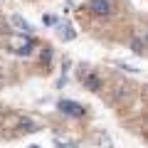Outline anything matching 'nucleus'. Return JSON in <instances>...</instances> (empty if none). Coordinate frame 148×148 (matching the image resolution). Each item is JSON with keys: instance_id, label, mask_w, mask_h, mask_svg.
<instances>
[{"instance_id": "1a4fd4ad", "label": "nucleus", "mask_w": 148, "mask_h": 148, "mask_svg": "<svg viewBox=\"0 0 148 148\" xmlns=\"http://www.w3.org/2000/svg\"><path fill=\"white\" fill-rule=\"evenodd\" d=\"M131 49H133L136 54H141V52H143V42L138 40V37H136V40H131Z\"/></svg>"}, {"instance_id": "7ed1b4c3", "label": "nucleus", "mask_w": 148, "mask_h": 148, "mask_svg": "<svg viewBox=\"0 0 148 148\" xmlns=\"http://www.w3.org/2000/svg\"><path fill=\"white\" fill-rule=\"evenodd\" d=\"M79 77H82V82H84V86L89 91H99L101 89V79L96 77V74H91V72H79Z\"/></svg>"}, {"instance_id": "f8f14e48", "label": "nucleus", "mask_w": 148, "mask_h": 148, "mask_svg": "<svg viewBox=\"0 0 148 148\" xmlns=\"http://www.w3.org/2000/svg\"><path fill=\"white\" fill-rule=\"evenodd\" d=\"M45 25H57V17H52V15H45Z\"/></svg>"}, {"instance_id": "9b49d317", "label": "nucleus", "mask_w": 148, "mask_h": 148, "mask_svg": "<svg viewBox=\"0 0 148 148\" xmlns=\"http://www.w3.org/2000/svg\"><path fill=\"white\" fill-rule=\"evenodd\" d=\"M49 59H52V52H49V47H45V52H42V62L47 64Z\"/></svg>"}, {"instance_id": "39448f33", "label": "nucleus", "mask_w": 148, "mask_h": 148, "mask_svg": "<svg viewBox=\"0 0 148 148\" xmlns=\"http://www.w3.org/2000/svg\"><path fill=\"white\" fill-rule=\"evenodd\" d=\"M10 22H12V27H17V30H20V35H30V32H32V25H30L27 20H22L20 15H12Z\"/></svg>"}, {"instance_id": "9d476101", "label": "nucleus", "mask_w": 148, "mask_h": 148, "mask_svg": "<svg viewBox=\"0 0 148 148\" xmlns=\"http://www.w3.org/2000/svg\"><path fill=\"white\" fill-rule=\"evenodd\" d=\"M116 67L126 69V72H138V67H131V64H126V62H116Z\"/></svg>"}, {"instance_id": "20e7f679", "label": "nucleus", "mask_w": 148, "mask_h": 148, "mask_svg": "<svg viewBox=\"0 0 148 148\" xmlns=\"http://www.w3.org/2000/svg\"><path fill=\"white\" fill-rule=\"evenodd\" d=\"M89 8H91L94 15H109L111 12V0H91Z\"/></svg>"}, {"instance_id": "0eeeda50", "label": "nucleus", "mask_w": 148, "mask_h": 148, "mask_svg": "<svg viewBox=\"0 0 148 148\" xmlns=\"http://www.w3.org/2000/svg\"><path fill=\"white\" fill-rule=\"evenodd\" d=\"M96 143H99L101 148H116V146H114V141L109 138V133H106V131H99V133H96Z\"/></svg>"}, {"instance_id": "4468645a", "label": "nucleus", "mask_w": 148, "mask_h": 148, "mask_svg": "<svg viewBox=\"0 0 148 148\" xmlns=\"http://www.w3.org/2000/svg\"><path fill=\"white\" fill-rule=\"evenodd\" d=\"M30 148H40V146H30Z\"/></svg>"}, {"instance_id": "f257e3e1", "label": "nucleus", "mask_w": 148, "mask_h": 148, "mask_svg": "<svg viewBox=\"0 0 148 148\" xmlns=\"http://www.w3.org/2000/svg\"><path fill=\"white\" fill-rule=\"evenodd\" d=\"M10 47L17 54H30L32 47H35V42L30 40V35H12L10 37Z\"/></svg>"}, {"instance_id": "ddd939ff", "label": "nucleus", "mask_w": 148, "mask_h": 148, "mask_svg": "<svg viewBox=\"0 0 148 148\" xmlns=\"http://www.w3.org/2000/svg\"><path fill=\"white\" fill-rule=\"evenodd\" d=\"M57 148H77L74 143H57Z\"/></svg>"}, {"instance_id": "423d86ee", "label": "nucleus", "mask_w": 148, "mask_h": 148, "mask_svg": "<svg viewBox=\"0 0 148 148\" xmlns=\"http://www.w3.org/2000/svg\"><path fill=\"white\" fill-rule=\"evenodd\" d=\"M59 37H62L64 42H69V40H74V37H77V32H74L72 25H59Z\"/></svg>"}, {"instance_id": "6e6552de", "label": "nucleus", "mask_w": 148, "mask_h": 148, "mask_svg": "<svg viewBox=\"0 0 148 148\" xmlns=\"http://www.w3.org/2000/svg\"><path fill=\"white\" fill-rule=\"evenodd\" d=\"M20 128L22 131H37V123L32 119H20Z\"/></svg>"}, {"instance_id": "f03ea898", "label": "nucleus", "mask_w": 148, "mask_h": 148, "mask_svg": "<svg viewBox=\"0 0 148 148\" xmlns=\"http://www.w3.org/2000/svg\"><path fill=\"white\" fill-rule=\"evenodd\" d=\"M57 109L62 114H67V116H84V106L77 104V101H69V99H62L57 104Z\"/></svg>"}]
</instances>
